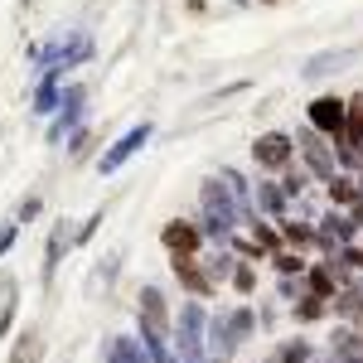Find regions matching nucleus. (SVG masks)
<instances>
[{
    "label": "nucleus",
    "instance_id": "16",
    "mask_svg": "<svg viewBox=\"0 0 363 363\" xmlns=\"http://www.w3.org/2000/svg\"><path fill=\"white\" fill-rule=\"evenodd\" d=\"M310 286H315V296H320V301H325V296L335 291V281H330V272H315V277H310Z\"/></svg>",
    "mask_w": 363,
    "mask_h": 363
},
{
    "label": "nucleus",
    "instance_id": "8",
    "mask_svg": "<svg viewBox=\"0 0 363 363\" xmlns=\"http://www.w3.org/2000/svg\"><path fill=\"white\" fill-rule=\"evenodd\" d=\"M160 242H165L174 257H194V247H199V228H189V223H165Z\"/></svg>",
    "mask_w": 363,
    "mask_h": 363
},
{
    "label": "nucleus",
    "instance_id": "10",
    "mask_svg": "<svg viewBox=\"0 0 363 363\" xmlns=\"http://www.w3.org/2000/svg\"><path fill=\"white\" fill-rule=\"evenodd\" d=\"M174 277L184 281L194 296H208V291H213V277H203V272H199L194 257H174Z\"/></svg>",
    "mask_w": 363,
    "mask_h": 363
},
{
    "label": "nucleus",
    "instance_id": "20",
    "mask_svg": "<svg viewBox=\"0 0 363 363\" xmlns=\"http://www.w3.org/2000/svg\"><path fill=\"white\" fill-rule=\"evenodd\" d=\"M267 5H272V0H267Z\"/></svg>",
    "mask_w": 363,
    "mask_h": 363
},
{
    "label": "nucleus",
    "instance_id": "1",
    "mask_svg": "<svg viewBox=\"0 0 363 363\" xmlns=\"http://www.w3.org/2000/svg\"><path fill=\"white\" fill-rule=\"evenodd\" d=\"M87 54H92V39H87V34H68V39H54L49 49H39V63L54 68V73H63V68L83 63Z\"/></svg>",
    "mask_w": 363,
    "mask_h": 363
},
{
    "label": "nucleus",
    "instance_id": "13",
    "mask_svg": "<svg viewBox=\"0 0 363 363\" xmlns=\"http://www.w3.org/2000/svg\"><path fill=\"white\" fill-rule=\"evenodd\" d=\"M107 363H145V354L136 349V339H116L107 349Z\"/></svg>",
    "mask_w": 363,
    "mask_h": 363
},
{
    "label": "nucleus",
    "instance_id": "7",
    "mask_svg": "<svg viewBox=\"0 0 363 363\" xmlns=\"http://www.w3.org/2000/svg\"><path fill=\"white\" fill-rule=\"evenodd\" d=\"M203 208H208V233H223V228L233 223V208H228V194H223L218 179L203 184Z\"/></svg>",
    "mask_w": 363,
    "mask_h": 363
},
{
    "label": "nucleus",
    "instance_id": "17",
    "mask_svg": "<svg viewBox=\"0 0 363 363\" xmlns=\"http://www.w3.org/2000/svg\"><path fill=\"white\" fill-rule=\"evenodd\" d=\"M257 199H262L267 208H281V189H272V184H262V189H257Z\"/></svg>",
    "mask_w": 363,
    "mask_h": 363
},
{
    "label": "nucleus",
    "instance_id": "6",
    "mask_svg": "<svg viewBox=\"0 0 363 363\" xmlns=\"http://www.w3.org/2000/svg\"><path fill=\"white\" fill-rule=\"evenodd\" d=\"M359 150H363V92L344 102V145H339V155L354 160Z\"/></svg>",
    "mask_w": 363,
    "mask_h": 363
},
{
    "label": "nucleus",
    "instance_id": "14",
    "mask_svg": "<svg viewBox=\"0 0 363 363\" xmlns=\"http://www.w3.org/2000/svg\"><path fill=\"white\" fill-rule=\"evenodd\" d=\"M54 102H58V73L49 78V83L39 87V97H34V112H54Z\"/></svg>",
    "mask_w": 363,
    "mask_h": 363
},
{
    "label": "nucleus",
    "instance_id": "11",
    "mask_svg": "<svg viewBox=\"0 0 363 363\" xmlns=\"http://www.w3.org/2000/svg\"><path fill=\"white\" fill-rule=\"evenodd\" d=\"M354 58V49H339V54H315L306 63V78H325V73H335L339 63H349Z\"/></svg>",
    "mask_w": 363,
    "mask_h": 363
},
{
    "label": "nucleus",
    "instance_id": "3",
    "mask_svg": "<svg viewBox=\"0 0 363 363\" xmlns=\"http://www.w3.org/2000/svg\"><path fill=\"white\" fill-rule=\"evenodd\" d=\"M252 155H257V165H267V169H286L291 155H296V140L286 136V131H267V136H257Z\"/></svg>",
    "mask_w": 363,
    "mask_h": 363
},
{
    "label": "nucleus",
    "instance_id": "9",
    "mask_svg": "<svg viewBox=\"0 0 363 363\" xmlns=\"http://www.w3.org/2000/svg\"><path fill=\"white\" fill-rule=\"evenodd\" d=\"M83 87H68V92H63V116H58L54 121V131H49V140H63V131H68V126H78V116H83Z\"/></svg>",
    "mask_w": 363,
    "mask_h": 363
},
{
    "label": "nucleus",
    "instance_id": "2",
    "mask_svg": "<svg viewBox=\"0 0 363 363\" xmlns=\"http://www.w3.org/2000/svg\"><path fill=\"white\" fill-rule=\"evenodd\" d=\"M310 131H320L325 140L344 145V102L339 97H315L310 102Z\"/></svg>",
    "mask_w": 363,
    "mask_h": 363
},
{
    "label": "nucleus",
    "instance_id": "15",
    "mask_svg": "<svg viewBox=\"0 0 363 363\" xmlns=\"http://www.w3.org/2000/svg\"><path fill=\"white\" fill-rule=\"evenodd\" d=\"M330 199H335V203H349V199H354V184H349V179H330Z\"/></svg>",
    "mask_w": 363,
    "mask_h": 363
},
{
    "label": "nucleus",
    "instance_id": "12",
    "mask_svg": "<svg viewBox=\"0 0 363 363\" xmlns=\"http://www.w3.org/2000/svg\"><path fill=\"white\" fill-rule=\"evenodd\" d=\"M10 363H39V330H25V335H20V344H15Z\"/></svg>",
    "mask_w": 363,
    "mask_h": 363
},
{
    "label": "nucleus",
    "instance_id": "5",
    "mask_svg": "<svg viewBox=\"0 0 363 363\" xmlns=\"http://www.w3.org/2000/svg\"><path fill=\"white\" fill-rule=\"evenodd\" d=\"M296 145H301V155H306V165L315 169L320 179H335V150L325 145V136H320V131H310V126H306Z\"/></svg>",
    "mask_w": 363,
    "mask_h": 363
},
{
    "label": "nucleus",
    "instance_id": "18",
    "mask_svg": "<svg viewBox=\"0 0 363 363\" xmlns=\"http://www.w3.org/2000/svg\"><path fill=\"white\" fill-rule=\"evenodd\" d=\"M10 325H15V310H10V306H5V310H0V339H5V335H10Z\"/></svg>",
    "mask_w": 363,
    "mask_h": 363
},
{
    "label": "nucleus",
    "instance_id": "19",
    "mask_svg": "<svg viewBox=\"0 0 363 363\" xmlns=\"http://www.w3.org/2000/svg\"><path fill=\"white\" fill-rule=\"evenodd\" d=\"M15 228H20V223H10L5 233H0V257H5V252H10V242H15Z\"/></svg>",
    "mask_w": 363,
    "mask_h": 363
},
{
    "label": "nucleus",
    "instance_id": "4",
    "mask_svg": "<svg viewBox=\"0 0 363 363\" xmlns=\"http://www.w3.org/2000/svg\"><path fill=\"white\" fill-rule=\"evenodd\" d=\"M145 140H150V121H140V126H131V131H126V136H121V140L112 145V150H107V155L97 160V169H102V174H116V169L126 165V160L136 155V150L145 145Z\"/></svg>",
    "mask_w": 363,
    "mask_h": 363
}]
</instances>
